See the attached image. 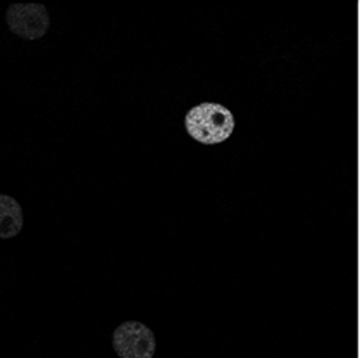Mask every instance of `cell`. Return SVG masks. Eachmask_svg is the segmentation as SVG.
Returning a JSON list of instances; mask_svg holds the SVG:
<instances>
[{
  "label": "cell",
  "instance_id": "1",
  "mask_svg": "<svg viewBox=\"0 0 360 358\" xmlns=\"http://www.w3.org/2000/svg\"><path fill=\"white\" fill-rule=\"evenodd\" d=\"M186 133L202 145H219L234 133L236 119L229 107L219 102H200L185 117Z\"/></svg>",
  "mask_w": 360,
  "mask_h": 358
},
{
  "label": "cell",
  "instance_id": "2",
  "mask_svg": "<svg viewBox=\"0 0 360 358\" xmlns=\"http://www.w3.org/2000/svg\"><path fill=\"white\" fill-rule=\"evenodd\" d=\"M6 21L11 33L27 41L43 38L50 29V14L43 4H11Z\"/></svg>",
  "mask_w": 360,
  "mask_h": 358
},
{
  "label": "cell",
  "instance_id": "3",
  "mask_svg": "<svg viewBox=\"0 0 360 358\" xmlns=\"http://www.w3.org/2000/svg\"><path fill=\"white\" fill-rule=\"evenodd\" d=\"M113 350L120 358H152L155 355V336L149 326L125 321L113 331Z\"/></svg>",
  "mask_w": 360,
  "mask_h": 358
},
{
  "label": "cell",
  "instance_id": "4",
  "mask_svg": "<svg viewBox=\"0 0 360 358\" xmlns=\"http://www.w3.org/2000/svg\"><path fill=\"white\" fill-rule=\"evenodd\" d=\"M22 206L9 194H0V239H12L22 230Z\"/></svg>",
  "mask_w": 360,
  "mask_h": 358
}]
</instances>
